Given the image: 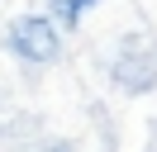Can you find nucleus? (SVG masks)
Returning <instances> with one entry per match:
<instances>
[{
    "label": "nucleus",
    "mask_w": 157,
    "mask_h": 152,
    "mask_svg": "<svg viewBox=\"0 0 157 152\" xmlns=\"http://www.w3.org/2000/svg\"><path fill=\"white\" fill-rule=\"evenodd\" d=\"M10 43H14V52L29 57V62H52V57H57V28L43 14H24V19L10 24Z\"/></svg>",
    "instance_id": "obj_1"
},
{
    "label": "nucleus",
    "mask_w": 157,
    "mask_h": 152,
    "mask_svg": "<svg viewBox=\"0 0 157 152\" xmlns=\"http://www.w3.org/2000/svg\"><path fill=\"white\" fill-rule=\"evenodd\" d=\"M90 5H95V0H52V10H57V14L67 19V24H76V19L86 14Z\"/></svg>",
    "instance_id": "obj_2"
}]
</instances>
